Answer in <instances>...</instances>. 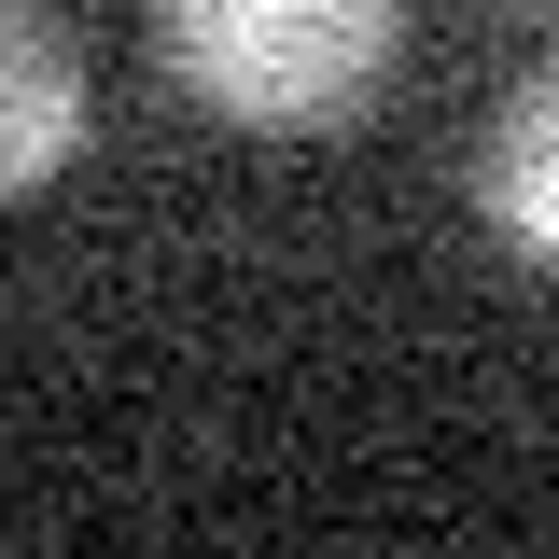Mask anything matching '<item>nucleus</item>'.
Instances as JSON below:
<instances>
[{
  "mask_svg": "<svg viewBox=\"0 0 559 559\" xmlns=\"http://www.w3.org/2000/svg\"><path fill=\"white\" fill-rule=\"evenodd\" d=\"M406 43V0H168V70L224 127H349Z\"/></svg>",
  "mask_w": 559,
  "mask_h": 559,
  "instance_id": "1",
  "label": "nucleus"
},
{
  "mask_svg": "<svg viewBox=\"0 0 559 559\" xmlns=\"http://www.w3.org/2000/svg\"><path fill=\"white\" fill-rule=\"evenodd\" d=\"M476 197H489V224H503L532 266H559V70L518 84V112H503V140H489Z\"/></svg>",
  "mask_w": 559,
  "mask_h": 559,
  "instance_id": "3",
  "label": "nucleus"
},
{
  "mask_svg": "<svg viewBox=\"0 0 559 559\" xmlns=\"http://www.w3.org/2000/svg\"><path fill=\"white\" fill-rule=\"evenodd\" d=\"M0 70H14V112H0V182L14 197H43L70 168V140H84V84H70V43L43 0H14L0 14Z\"/></svg>",
  "mask_w": 559,
  "mask_h": 559,
  "instance_id": "2",
  "label": "nucleus"
}]
</instances>
